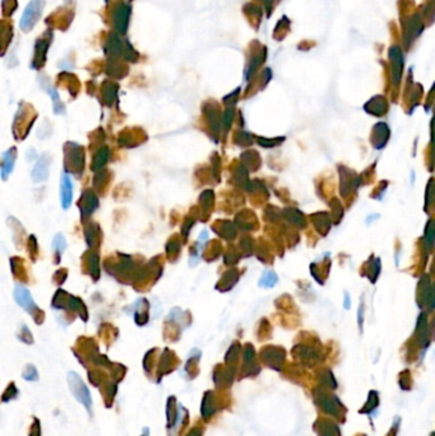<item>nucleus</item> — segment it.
<instances>
[{"instance_id": "nucleus-15", "label": "nucleus", "mask_w": 435, "mask_h": 436, "mask_svg": "<svg viewBox=\"0 0 435 436\" xmlns=\"http://www.w3.org/2000/svg\"><path fill=\"white\" fill-rule=\"evenodd\" d=\"M86 263H87V268H88V272L89 274H91V277L94 278L95 281L99 280L100 277V259H99V255L96 254V253L94 251H89L86 254Z\"/></svg>"}, {"instance_id": "nucleus-29", "label": "nucleus", "mask_w": 435, "mask_h": 436, "mask_svg": "<svg viewBox=\"0 0 435 436\" xmlns=\"http://www.w3.org/2000/svg\"><path fill=\"white\" fill-rule=\"evenodd\" d=\"M19 337V339L22 340V342L25 343H32V334H31V332L28 330V328L26 326H22V330H20V334L18 335Z\"/></svg>"}, {"instance_id": "nucleus-22", "label": "nucleus", "mask_w": 435, "mask_h": 436, "mask_svg": "<svg viewBox=\"0 0 435 436\" xmlns=\"http://www.w3.org/2000/svg\"><path fill=\"white\" fill-rule=\"evenodd\" d=\"M213 200H215V194H213L212 190H205V192H203L202 195H200L199 203L203 210L208 211L212 208Z\"/></svg>"}, {"instance_id": "nucleus-16", "label": "nucleus", "mask_w": 435, "mask_h": 436, "mask_svg": "<svg viewBox=\"0 0 435 436\" xmlns=\"http://www.w3.org/2000/svg\"><path fill=\"white\" fill-rule=\"evenodd\" d=\"M216 412L215 402H213V393L211 391L205 392L202 402V416L203 419H210Z\"/></svg>"}, {"instance_id": "nucleus-26", "label": "nucleus", "mask_w": 435, "mask_h": 436, "mask_svg": "<svg viewBox=\"0 0 435 436\" xmlns=\"http://www.w3.org/2000/svg\"><path fill=\"white\" fill-rule=\"evenodd\" d=\"M234 142H235L236 144H239V146H246V144L251 143V138L245 131H238L236 136L234 138Z\"/></svg>"}, {"instance_id": "nucleus-21", "label": "nucleus", "mask_w": 435, "mask_h": 436, "mask_svg": "<svg viewBox=\"0 0 435 436\" xmlns=\"http://www.w3.org/2000/svg\"><path fill=\"white\" fill-rule=\"evenodd\" d=\"M277 282V276L274 274V272L272 270H266V272L262 274L261 280H259V286L261 287H273Z\"/></svg>"}, {"instance_id": "nucleus-31", "label": "nucleus", "mask_w": 435, "mask_h": 436, "mask_svg": "<svg viewBox=\"0 0 435 436\" xmlns=\"http://www.w3.org/2000/svg\"><path fill=\"white\" fill-rule=\"evenodd\" d=\"M194 223H195V219H187V221L184 222V224H182V235H184V237L188 236V234H189L190 231V227H192Z\"/></svg>"}, {"instance_id": "nucleus-33", "label": "nucleus", "mask_w": 435, "mask_h": 436, "mask_svg": "<svg viewBox=\"0 0 435 436\" xmlns=\"http://www.w3.org/2000/svg\"><path fill=\"white\" fill-rule=\"evenodd\" d=\"M187 436H202V430L200 429H193Z\"/></svg>"}, {"instance_id": "nucleus-1", "label": "nucleus", "mask_w": 435, "mask_h": 436, "mask_svg": "<svg viewBox=\"0 0 435 436\" xmlns=\"http://www.w3.org/2000/svg\"><path fill=\"white\" fill-rule=\"evenodd\" d=\"M64 152H65V171L81 175L84 166L83 148L77 143L69 142V143L65 144Z\"/></svg>"}, {"instance_id": "nucleus-7", "label": "nucleus", "mask_w": 435, "mask_h": 436, "mask_svg": "<svg viewBox=\"0 0 435 436\" xmlns=\"http://www.w3.org/2000/svg\"><path fill=\"white\" fill-rule=\"evenodd\" d=\"M79 208H81L82 217L87 218L88 216H91L95 211L99 207V199L95 195V193H92L91 190H86L82 195L81 200H79Z\"/></svg>"}, {"instance_id": "nucleus-8", "label": "nucleus", "mask_w": 435, "mask_h": 436, "mask_svg": "<svg viewBox=\"0 0 435 436\" xmlns=\"http://www.w3.org/2000/svg\"><path fill=\"white\" fill-rule=\"evenodd\" d=\"M73 202V184L66 174L61 175L60 180V203L64 210H68Z\"/></svg>"}, {"instance_id": "nucleus-12", "label": "nucleus", "mask_w": 435, "mask_h": 436, "mask_svg": "<svg viewBox=\"0 0 435 436\" xmlns=\"http://www.w3.org/2000/svg\"><path fill=\"white\" fill-rule=\"evenodd\" d=\"M213 230L220 235L221 237H225L227 240H233L236 236L235 224L231 223L230 221H218L213 224Z\"/></svg>"}, {"instance_id": "nucleus-5", "label": "nucleus", "mask_w": 435, "mask_h": 436, "mask_svg": "<svg viewBox=\"0 0 435 436\" xmlns=\"http://www.w3.org/2000/svg\"><path fill=\"white\" fill-rule=\"evenodd\" d=\"M50 165H51V157L48 153H43L40 157L37 162H36L35 167H33L32 172H31V177L35 182H43L48 180L49 174H50Z\"/></svg>"}, {"instance_id": "nucleus-19", "label": "nucleus", "mask_w": 435, "mask_h": 436, "mask_svg": "<svg viewBox=\"0 0 435 436\" xmlns=\"http://www.w3.org/2000/svg\"><path fill=\"white\" fill-rule=\"evenodd\" d=\"M53 249H54V251H55L56 263H58L59 259L61 258V255H63V253L65 251V249H66V240H65V237H64L63 234L55 235V237H54V240H53Z\"/></svg>"}, {"instance_id": "nucleus-17", "label": "nucleus", "mask_w": 435, "mask_h": 436, "mask_svg": "<svg viewBox=\"0 0 435 436\" xmlns=\"http://www.w3.org/2000/svg\"><path fill=\"white\" fill-rule=\"evenodd\" d=\"M107 159H109V148L107 147H102L96 152L94 157V165H92V170L94 171H99V170L104 169L106 165Z\"/></svg>"}, {"instance_id": "nucleus-13", "label": "nucleus", "mask_w": 435, "mask_h": 436, "mask_svg": "<svg viewBox=\"0 0 435 436\" xmlns=\"http://www.w3.org/2000/svg\"><path fill=\"white\" fill-rule=\"evenodd\" d=\"M133 308H134L135 323H137L138 326H143V324H146L147 322H148V309H149V305L146 301V299H141L138 303L134 304Z\"/></svg>"}, {"instance_id": "nucleus-28", "label": "nucleus", "mask_w": 435, "mask_h": 436, "mask_svg": "<svg viewBox=\"0 0 435 436\" xmlns=\"http://www.w3.org/2000/svg\"><path fill=\"white\" fill-rule=\"evenodd\" d=\"M238 259H239L238 251H236V250H228V251L226 253L223 262H225L227 265H231V264H235V263L238 262Z\"/></svg>"}, {"instance_id": "nucleus-4", "label": "nucleus", "mask_w": 435, "mask_h": 436, "mask_svg": "<svg viewBox=\"0 0 435 436\" xmlns=\"http://www.w3.org/2000/svg\"><path fill=\"white\" fill-rule=\"evenodd\" d=\"M43 4H45L43 0H32V2L26 7L22 15V19H20L19 23L20 28H22L25 32H27L31 28H33V26L38 22L40 15L42 14Z\"/></svg>"}, {"instance_id": "nucleus-10", "label": "nucleus", "mask_w": 435, "mask_h": 436, "mask_svg": "<svg viewBox=\"0 0 435 436\" xmlns=\"http://www.w3.org/2000/svg\"><path fill=\"white\" fill-rule=\"evenodd\" d=\"M203 111L205 113V118H207L208 124H210V128L212 130L213 135L217 136L218 131H220V110H218L217 105H205L203 107Z\"/></svg>"}, {"instance_id": "nucleus-3", "label": "nucleus", "mask_w": 435, "mask_h": 436, "mask_svg": "<svg viewBox=\"0 0 435 436\" xmlns=\"http://www.w3.org/2000/svg\"><path fill=\"white\" fill-rule=\"evenodd\" d=\"M68 383L69 388H71L72 394L76 397V399L78 402H81L86 409L88 412H91V406H92V399L91 394H89L88 388L84 385V383L82 381V379L79 378V375L77 373H69L68 374Z\"/></svg>"}, {"instance_id": "nucleus-11", "label": "nucleus", "mask_w": 435, "mask_h": 436, "mask_svg": "<svg viewBox=\"0 0 435 436\" xmlns=\"http://www.w3.org/2000/svg\"><path fill=\"white\" fill-rule=\"evenodd\" d=\"M15 159H17V149L15 147H12L10 149H8L7 152H4L2 158V177L3 180H7L8 176L13 172L14 169Z\"/></svg>"}, {"instance_id": "nucleus-20", "label": "nucleus", "mask_w": 435, "mask_h": 436, "mask_svg": "<svg viewBox=\"0 0 435 436\" xmlns=\"http://www.w3.org/2000/svg\"><path fill=\"white\" fill-rule=\"evenodd\" d=\"M117 91L118 87L114 83H105L104 88H102V97H104L105 104L111 106L114 100L117 99Z\"/></svg>"}, {"instance_id": "nucleus-25", "label": "nucleus", "mask_w": 435, "mask_h": 436, "mask_svg": "<svg viewBox=\"0 0 435 436\" xmlns=\"http://www.w3.org/2000/svg\"><path fill=\"white\" fill-rule=\"evenodd\" d=\"M23 379H25V380H28V381L37 380L38 374H37V370L35 369V366L33 365L26 366L25 371H23Z\"/></svg>"}, {"instance_id": "nucleus-14", "label": "nucleus", "mask_w": 435, "mask_h": 436, "mask_svg": "<svg viewBox=\"0 0 435 436\" xmlns=\"http://www.w3.org/2000/svg\"><path fill=\"white\" fill-rule=\"evenodd\" d=\"M238 278H239V274L235 269L227 270V272H226L225 274L222 276V278H221L220 282L217 283L216 288H217V290H220V291L231 290V288H233L234 286L236 285V282H238Z\"/></svg>"}, {"instance_id": "nucleus-27", "label": "nucleus", "mask_w": 435, "mask_h": 436, "mask_svg": "<svg viewBox=\"0 0 435 436\" xmlns=\"http://www.w3.org/2000/svg\"><path fill=\"white\" fill-rule=\"evenodd\" d=\"M234 116H235V111H234L233 107L228 106L227 109L225 110V112H223V118H222L223 125H225L226 129H230L231 124H233L234 121Z\"/></svg>"}, {"instance_id": "nucleus-23", "label": "nucleus", "mask_w": 435, "mask_h": 436, "mask_svg": "<svg viewBox=\"0 0 435 436\" xmlns=\"http://www.w3.org/2000/svg\"><path fill=\"white\" fill-rule=\"evenodd\" d=\"M48 92H49V94H50L51 99L54 100V112H55V113H64V112H65V109H64V105L61 104L60 100H59L58 92H56L55 89L53 88V87H49Z\"/></svg>"}, {"instance_id": "nucleus-24", "label": "nucleus", "mask_w": 435, "mask_h": 436, "mask_svg": "<svg viewBox=\"0 0 435 436\" xmlns=\"http://www.w3.org/2000/svg\"><path fill=\"white\" fill-rule=\"evenodd\" d=\"M180 251V242L177 239H172L166 245V254L170 258H176Z\"/></svg>"}, {"instance_id": "nucleus-32", "label": "nucleus", "mask_w": 435, "mask_h": 436, "mask_svg": "<svg viewBox=\"0 0 435 436\" xmlns=\"http://www.w3.org/2000/svg\"><path fill=\"white\" fill-rule=\"evenodd\" d=\"M30 436H41L40 422H38V420H35V421H33V425L32 427H31V431H30Z\"/></svg>"}, {"instance_id": "nucleus-6", "label": "nucleus", "mask_w": 435, "mask_h": 436, "mask_svg": "<svg viewBox=\"0 0 435 436\" xmlns=\"http://www.w3.org/2000/svg\"><path fill=\"white\" fill-rule=\"evenodd\" d=\"M130 7L127 4H119L114 12V26L119 33L127 32L128 25H129Z\"/></svg>"}, {"instance_id": "nucleus-2", "label": "nucleus", "mask_w": 435, "mask_h": 436, "mask_svg": "<svg viewBox=\"0 0 435 436\" xmlns=\"http://www.w3.org/2000/svg\"><path fill=\"white\" fill-rule=\"evenodd\" d=\"M14 299H15V303L18 304V305L20 306V308L25 309L26 311H27L28 314H31L32 315V318L35 319L36 323H41L43 319V314L42 311L38 309V306L36 305L35 301H33L32 295H31L30 291L27 290L26 287H23V286L17 285L14 288Z\"/></svg>"}, {"instance_id": "nucleus-9", "label": "nucleus", "mask_w": 435, "mask_h": 436, "mask_svg": "<svg viewBox=\"0 0 435 436\" xmlns=\"http://www.w3.org/2000/svg\"><path fill=\"white\" fill-rule=\"evenodd\" d=\"M45 36H43L42 38H38V41L36 42L35 56H33L32 61V68L35 69L40 68V66H42L43 63H45L46 53H48L49 45H50L51 41V37H45Z\"/></svg>"}, {"instance_id": "nucleus-18", "label": "nucleus", "mask_w": 435, "mask_h": 436, "mask_svg": "<svg viewBox=\"0 0 435 436\" xmlns=\"http://www.w3.org/2000/svg\"><path fill=\"white\" fill-rule=\"evenodd\" d=\"M84 234H86L87 244L89 247H95L100 244V230L97 224L91 223L89 226H87L84 230Z\"/></svg>"}, {"instance_id": "nucleus-30", "label": "nucleus", "mask_w": 435, "mask_h": 436, "mask_svg": "<svg viewBox=\"0 0 435 436\" xmlns=\"http://www.w3.org/2000/svg\"><path fill=\"white\" fill-rule=\"evenodd\" d=\"M17 394H18L17 388L14 386V383H12L9 386H8V389L5 391V393L3 394V402H7L8 396H10V399H13V398H15V397H17Z\"/></svg>"}]
</instances>
